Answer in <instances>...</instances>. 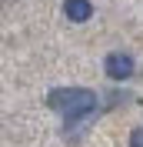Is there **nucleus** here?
I'll return each instance as SVG.
<instances>
[{
  "instance_id": "1",
  "label": "nucleus",
  "mask_w": 143,
  "mask_h": 147,
  "mask_svg": "<svg viewBox=\"0 0 143 147\" xmlns=\"http://www.w3.org/2000/svg\"><path fill=\"white\" fill-rule=\"evenodd\" d=\"M97 94L87 90V87H57V90L47 94V107L63 114L67 120H80V117H90L97 110Z\"/></svg>"
},
{
  "instance_id": "2",
  "label": "nucleus",
  "mask_w": 143,
  "mask_h": 147,
  "mask_svg": "<svg viewBox=\"0 0 143 147\" xmlns=\"http://www.w3.org/2000/svg\"><path fill=\"white\" fill-rule=\"evenodd\" d=\"M103 70H107L110 80H130L133 77V57L130 54H107V60H103Z\"/></svg>"
},
{
  "instance_id": "3",
  "label": "nucleus",
  "mask_w": 143,
  "mask_h": 147,
  "mask_svg": "<svg viewBox=\"0 0 143 147\" xmlns=\"http://www.w3.org/2000/svg\"><path fill=\"white\" fill-rule=\"evenodd\" d=\"M63 13H67V20H73V24H87V20L93 17V3H90V0H63Z\"/></svg>"
},
{
  "instance_id": "4",
  "label": "nucleus",
  "mask_w": 143,
  "mask_h": 147,
  "mask_svg": "<svg viewBox=\"0 0 143 147\" xmlns=\"http://www.w3.org/2000/svg\"><path fill=\"white\" fill-rule=\"evenodd\" d=\"M130 147H143V130H140V127L130 134Z\"/></svg>"
}]
</instances>
